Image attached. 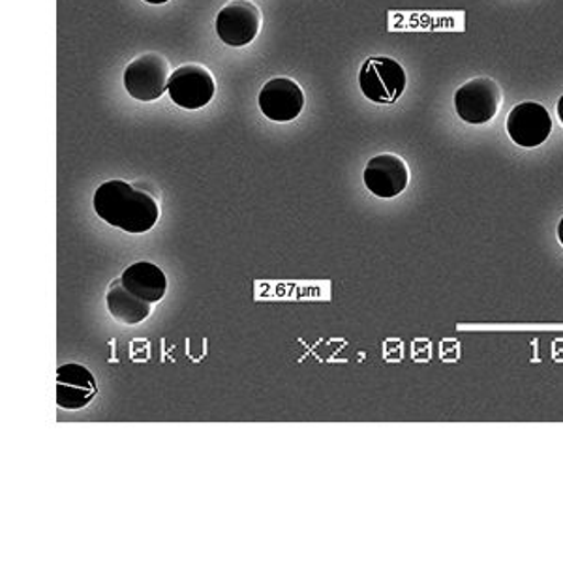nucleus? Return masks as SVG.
I'll use <instances>...</instances> for the list:
<instances>
[{
    "instance_id": "nucleus-1",
    "label": "nucleus",
    "mask_w": 563,
    "mask_h": 563,
    "mask_svg": "<svg viewBox=\"0 0 563 563\" xmlns=\"http://www.w3.org/2000/svg\"><path fill=\"white\" fill-rule=\"evenodd\" d=\"M95 211L103 222L134 235L153 230L161 218V207L156 199L129 185L126 180H108L98 186Z\"/></svg>"
},
{
    "instance_id": "nucleus-2",
    "label": "nucleus",
    "mask_w": 563,
    "mask_h": 563,
    "mask_svg": "<svg viewBox=\"0 0 563 563\" xmlns=\"http://www.w3.org/2000/svg\"><path fill=\"white\" fill-rule=\"evenodd\" d=\"M406 71L398 60L390 57H371L366 58L365 65L361 66L358 71V87L363 90L368 100L382 103V106H393L398 102L406 90Z\"/></svg>"
},
{
    "instance_id": "nucleus-3",
    "label": "nucleus",
    "mask_w": 563,
    "mask_h": 563,
    "mask_svg": "<svg viewBox=\"0 0 563 563\" xmlns=\"http://www.w3.org/2000/svg\"><path fill=\"white\" fill-rule=\"evenodd\" d=\"M172 68L162 53L148 52L135 57L124 70V87L140 102H154L169 85Z\"/></svg>"
},
{
    "instance_id": "nucleus-4",
    "label": "nucleus",
    "mask_w": 563,
    "mask_h": 563,
    "mask_svg": "<svg viewBox=\"0 0 563 563\" xmlns=\"http://www.w3.org/2000/svg\"><path fill=\"white\" fill-rule=\"evenodd\" d=\"M504 100L499 85L490 77H475L455 92V109L467 124H487Z\"/></svg>"
},
{
    "instance_id": "nucleus-5",
    "label": "nucleus",
    "mask_w": 563,
    "mask_h": 563,
    "mask_svg": "<svg viewBox=\"0 0 563 563\" xmlns=\"http://www.w3.org/2000/svg\"><path fill=\"white\" fill-rule=\"evenodd\" d=\"M214 77L203 65H183L169 77L167 92L179 108L201 109L214 97Z\"/></svg>"
},
{
    "instance_id": "nucleus-6",
    "label": "nucleus",
    "mask_w": 563,
    "mask_h": 563,
    "mask_svg": "<svg viewBox=\"0 0 563 563\" xmlns=\"http://www.w3.org/2000/svg\"><path fill=\"white\" fill-rule=\"evenodd\" d=\"M263 15L250 0H235L217 15V34L230 47L252 44L262 29Z\"/></svg>"
},
{
    "instance_id": "nucleus-7",
    "label": "nucleus",
    "mask_w": 563,
    "mask_h": 563,
    "mask_svg": "<svg viewBox=\"0 0 563 563\" xmlns=\"http://www.w3.org/2000/svg\"><path fill=\"white\" fill-rule=\"evenodd\" d=\"M507 132L520 147H539L551 135V113L538 102L519 103L507 117Z\"/></svg>"
},
{
    "instance_id": "nucleus-8",
    "label": "nucleus",
    "mask_w": 563,
    "mask_h": 563,
    "mask_svg": "<svg viewBox=\"0 0 563 563\" xmlns=\"http://www.w3.org/2000/svg\"><path fill=\"white\" fill-rule=\"evenodd\" d=\"M302 108H305V95L294 79L275 77L260 90V109L269 121H294L301 115Z\"/></svg>"
},
{
    "instance_id": "nucleus-9",
    "label": "nucleus",
    "mask_w": 563,
    "mask_h": 563,
    "mask_svg": "<svg viewBox=\"0 0 563 563\" xmlns=\"http://www.w3.org/2000/svg\"><path fill=\"white\" fill-rule=\"evenodd\" d=\"M365 186L382 199L397 198L410 183V169L397 154H379L365 167Z\"/></svg>"
},
{
    "instance_id": "nucleus-10",
    "label": "nucleus",
    "mask_w": 563,
    "mask_h": 563,
    "mask_svg": "<svg viewBox=\"0 0 563 563\" xmlns=\"http://www.w3.org/2000/svg\"><path fill=\"white\" fill-rule=\"evenodd\" d=\"M98 384L84 365H63L57 371V404L63 410H84L97 397Z\"/></svg>"
},
{
    "instance_id": "nucleus-11",
    "label": "nucleus",
    "mask_w": 563,
    "mask_h": 563,
    "mask_svg": "<svg viewBox=\"0 0 563 563\" xmlns=\"http://www.w3.org/2000/svg\"><path fill=\"white\" fill-rule=\"evenodd\" d=\"M122 286L143 301L156 305L164 299L167 291V276L164 271L151 262H137L124 269Z\"/></svg>"
},
{
    "instance_id": "nucleus-12",
    "label": "nucleus",
    "mask_w": 563,
    "mask_h": 563,
    "mask_svg": "<svg viewBox=\"0 0 563 563\" xmlns=\"http://www.w3.org/2000/svg\"><path fill=\"white\" fill-rule=\"evenodd\" d=\"M109 314L113 316L117 321H121L124 325H137L147 320L151 314V302L143 301L140 297H135L132 291L122 286L121 278L111 284L108 297Z\"/></svg>"
},
{
    "instance_id": "nucleus-13",
    "label": "nucleus",
    "mask_w": 563,
    "mask_h": 563,
    "mask_svg": "<svg viewBox=\"0 0 563 563\" xmlns=\"http://www.w3.org/2000/svg\"><path fill=\"white\" fill-rule=\"evenodd\" d=\"M558 117H560V121H562L563 124V97L558 100Z\"/></svg>"
},
{
    "instance_id": "nucleus-14",
    "label": "nucleus",
    "mask_w": 563,
    "mask_h": 563,
    "mask_svg": "<svg viewBox=\"0 0 563 563\" xmlns=\"http://www.w3.org/2000/svg\"><path fill=\"white\" fill-rule=\"evenodd\" d=\"M558 239H560V243L563 244V218L560 220V225H558Z\"/></svg>"
},
{
    "instance_id": "nucleus-15",
    "label": "nucleus",
    "mask_w": 563,
    "mask_h": 563,
    "mask_svg": "<svg viewBox=\"0 0 563 563\" xmlns=\"http://www.w3.org/2000/svg\"><path fill=\"white\" fill-rule=\"evenodd\" d=\"M143 2H147V4H166L169 0H143Z\"/></svg>"
}]
</instances>
